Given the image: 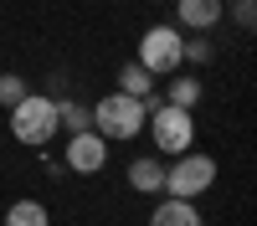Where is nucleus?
<instances>
[{"label":"nucleus","instance_id":"1","mask_svg":"<svg viewBox=\"0 0 257 226\" xmlns=\"http://www.w3.org/2000/svg\"><path fill=\"white\" fill-rule=\"evenodd\" d=\"M11 113V134H16V144H26V149H47V144L62 134V123H57V98H47V93H26L16 103V108H6Z\"/></svg>","mask_w":257,"mask_h":226},{"label":"nucleus","instance_id":"2","mask_svg":"<svg viewBox=\"0 0 257 226\" xmlns=\"http://www.w3.org/2000/svg\"><path fill=\"white\" fill-rule=\"evenodd\" d=\"M144 103L139 98H128V93H103L93 103V129L108 139V144H128V139H139L144 134Z\"/></svg>","mask_w":257,"mask_h":226},{"label":"nucleus","instance_id":"3","mask_svg":"<svg viewBox=\"0 0 257 226\" xmlns=\"http://www.w3.org/2000/svg\"><path fill=\"white\" fill-rule=\"evenodd\" d=\"M180 47H185V31L175 26V21H160V26H149V31L139 36L134 62H139L149 77H170V72L185 67V62H180Z\"/></svg>","mask_w":257,"mask_h":226},{"label":"nucleus","instance_id":"4","mask_svg":"<svg viewBox=\"0 0 257 226\" xmlns=\"http://www.w3.org/2000/svg\"><path fill=\"white\" fill-rule=\"evenodd\" d=\"M144 129H149V139H155L160 154H185V149H196V108L160 103V108H149Z\"/></svg>","mask_w":257,"mask_h":226},{"label":"nucleus","instance_id":"5","mask_svg":"<svg viewBox=\"0 0 257 226\" xmlns=\"http://www.w3.org/2000/svg\"><path fill=\"white\" fill-rule=\"evenodd\" d=\"M211 185H216V159L201 149L175 154V164H165V190L160 195H180V200H201Z\"/></svg>","mask_w":257,"mask_h":226},{"label":"nucleus","instance_id":"6","mask_svg":"<svg viewBox=\"0 0 257 226\" xmlns=\"http://www.w3.org/2000/svg\"><path fill=\"white\" fill-rule=\"evenodd\" d=\"M108 149H113V144L103 139L98 129H82V134H67V144H62V164H67L72 175H103Z\"/></svg>","mask_w":257,"mask_h":226},{"label":"nucleus","instance_id":"7","mask_svg":"<svg viewBox=\"0 0 257 226\" xmlns=\"http://www.w3.org/2000/svg\"><path fill=\"white\" fill-rule=\"evenodd\" d=\"M226 6L221 0H175V26L180 31H216Z\"/></svg>","mask_w":257,"mask_h":226},{"label":"nucleus","instance_id":"8","mask_svg":"<svg viewBox=\"0 0 257 226\" xmlns=\"http://www.w3.org/2000/svg\"><path fill=\"white\" fill-rule=\"evenodd\" d=\"M118 93H128V98H139L144 103V113L149 108H160V93H155V77H149L144 67H139V62H123V67H118Z\"/></svg>","mask_w":257,"mask_h":226},{"label":"nucleus","instance_id":"9","mask_svg":"<svg viewBox=\"0 0 257 226\" xmlns=\"http://www.w3.org/2000/svg\"><path fill=\"white\" fill-rule=\"evenodd\" d=\"M149 226H206V216L196 211V200H180V195H165L155 211H149Z\"/></svg>","mask_w":257,"mask_h":226},{"label":"nucleus","instance_id":"10","mask_svg":"<svg viewBox=\"0 0 257 226\" xmlns=\"http://www.w3.org/2000/svg\"><path fill=\"white\" fill-rule=\"evenodd\" d=\"M128 190H139V195H160L165 190V159H134L128 164Z\"/></svg>","mask_w":257,"mask_h":226},{"label":"nucleus","instance_id":"11","mask_svg":"<svg viewBox=\"0 0 257 226\" xmlns=\"http://www.w3.org/2000/svg\"><path fill=\"white\" fill-rule=\"evenodd\" d=\"M206 98V88H201V77L196 72H170V88H165V103H175V108H196V103Z\"/></svg>","mask_w":257,"mask_h":226},{"label":"nucleus","instance_id":"12","mask_svg":"<svg viewBox=\"0 0 257 226\" xmlns=\"http://www.w3.org/2000/svg\"><path fill=\"white\" fill-rule=\"evenodd\" d=\"M6 226H52V211L41 200H31V195H21V200H11L6 205V216H0Z\"/></svg>","mask_w":257,"mask_h":226},{"label":"nucleus","instance_id":"13","mask_svg":"<svg viewBox=\"0 0 257 226\" xmlns=\"http://www.w3.org/2000/svg\"><path fill=\"white\" fill-rule=\"evenodd\" d=\"M57 123H62L67 134H82V129H93V108H88V103H77V98H62V103H57Z\"/></svg>","mask_w":257,"mask_h":226},{"label":"nucleus","instance_id":"14","mask_svg":"<svg viewBox=\"0 0 257 226\" xmlns=\"http://www.w3.org/2000/svg\"><path fill=\"white\" fill-rule=\"evenodd\" d=\"M180 62H185V67H206V62H216V47H211V36H206V31H185Z\"/></svg>","mask_w":257,"mask_h":226},{"label":"nucleus","instance_id":"15","mask_svg":"<svg viewBox=\"0 0 257 226\" xmlns=\"http://www.w3.org/2000/svg\"><path fill=\"white\" fill-rule=\"evenodd\" d=\"M31 88H26V77H21V72H6V67H0V108H16V103L21 98H26Z\"/></svg>","mask_w":257,"mask_h":226},{"label":"nucleus","instance_id":"16","mask_svg":"<svg viewBox=\"0 0 257 226\" xmlns=\"http://www.w3.org/2000/svg\"><path fill=\"white\" fill-rule=\"evenodd\" d=\"M226 11H231V21H237V26L247 31V26H252V21H257V0H231V6H226Z\"/></svg>","mask_w":257,"mask_h":226},{"label":"nucleus","instance_id":"17","mask_svg":"<svg viewBox=\"0 0 257 226\" xmlns=\"http://www.w3.org/2000/svg\"><path fill=\"white\" fill-rule=\"evenodd\" d=\"M149 6H170V0H149Z\"/></svg>","mask_w":257,"mask_h":226},{"label":"nucleus","instance_id":"18","mask_svg":"<svg viewBox=\"0 0 257 226\" xmlns=\"http://www.w3.org/2000/svg\"><path fill=\"white\" fill-rule=\"evenodd\" d=\"M221 6H231V0H221Z\"/></svg>","mask_w":257,"mask_h":226}]
</instances>
